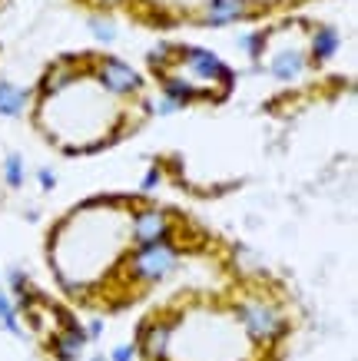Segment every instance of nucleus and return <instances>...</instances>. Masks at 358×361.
<instances>
[{"label": "nucleus", "mask_w": 358, "mask_h": 361, "mask_svg": "<svg viewBox=\"0 0 358 361\" xmlns=\"http://www.w3.org/2000/svg\"><path fill=\"white\" fill-rule=\"evenodd\" d=\"M113 361H133V348H126V345H123V348H117V351H113Z\"/></svg>", "instance_id": "nucleus-3"}, {"label": "nucleus", "mask_w": 358, "mask_h": 361, "mask_svg": "<svg viewBox=\"0 0 358 361\" xmlns=\"http://www.w3.org/2000/svg\"><path fill=\"white\" fill-rule=\"evenodd\" d=\"M103 77H107V80H109V87L119 90V93H123V90H130L133 83H136L133 70H126V66H119V63H109L107 70H103Z\"/></svg>", "instance_id": "nucleus-2"}, {"label": "nucleus", "mask_w": 358, "mask_h": 361, "mask_svg": "<svg viewBox=\"0 0 358 361\" xmlns=\"http://www.w3.org/2000/svg\"><path fill=\"white\" fill-rule=\"evenodd\" d=\"M130 232H133V239L140 242V245L169 242V222H166V216L163 212H156V209H146V212H140V216H133Z\"/></svg>", "instance_id": "nucleus-1"}]
</instances>
